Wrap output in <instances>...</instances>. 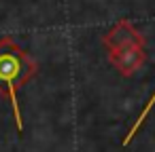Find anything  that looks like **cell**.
Segmentation results:
<instances>
[{"instance_id":"obj_4","label":"cell","mask_w":155,"mask_h":152,"mask_svg":"<svg viewBox=\"0 0 155 152\" xmlns=\"http://www.w3.org/2000/svg\"><path fill=\"white\" fill-rule=\"evenodd\" d=\"M153 106H155V91H153V95L149 97V101L144 104V108H142V112L138 114V118H136V123L132 125V129L127 131V135L123 137V146H127V144H130V141H132V139L136 137V133H138V131H140V127L144 125V120H147V116L151 114V110H153Z\"/></svg>"},{"instance_id":"obj_3","label":"cell","mask_w":155,"mask_h":152,"mask_svg":"<svg viewBox=\"0 0 155 152\" xmlns=\"http://www.w3.org/2000/svg\"><path fill=\"white\" fill-rule=\"evenodd\" d=\"M108 61L123 78H127L144 66L147 53H144V47H125V49L108 51Z\"/></svg>"},{"instance_id":"obj_1","label":"cell","mask_w":155,"mask_h":152,"mask_svg":"<svg viewBox=\"0 0 155 152\" xmlns=\"http://www.w3.org/2000/svg\"><path fill=\"white\" fill-rule=\"evenodd\" d=\"M36 74H38V64L30 57L26 49H21L11 36L0 38V93L7 95L13 106L15 127L19 135H24V118L19 110L17 91Z\"/></svg>"},{"instance_id":"obj_2","label":"cell","mask_w":155,"mask_h":152,"mask_svg":"<svg viewBox=\"0 0 155 152\" xmlns=\"http://www.w3.org/2000/svg\"><path fill=\"white\" fill-rule=\"evenodd\" d=\"M102 45L106 47V51H117L125 47H144V36L127 19H121L102 36Z\"/></svg>"}]
</instances>
